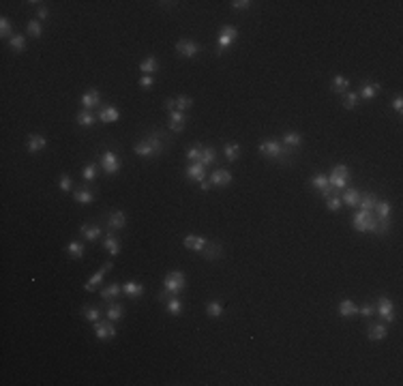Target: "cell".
Wrapping results in <instances>:
<instances>
[{"label": "cell", "instance_id": "bcb514c9", "mask_svg": "<svg viewBox=\"0 0 403 386\" xmlns=\"http://www.w3.org/2000/svg\"><path fill=\"white\" fill-rule=\"evenodd\" d=\"M0 37H3V39H11L13 37V22L9 20L7 15L0 17Z\"/></svg>", "mask_w": 403, "mask_h": 386}, {"label": "cell", "instance_id": "e0dca14e", "mask_svg": "<svg viewBox=\"0 0 403 386\" xmlns=\"http://www.w3.org/2000/svg\"><path fill=\"white\" fill-rule=\"evenodd\" d=\"M311 185L320 191L322 197H330V195L335 193L333 189H330V185H328V174H322V172L313 174V176H311Z\"/></svg>", "mask_w": 403, "mask_h": 386}, {"label": "cell", "instance_id": "7bdbcfd3", "mask_svg": "<svg viewBox=\"0 0 403 386\" xmlns=\"http://www.w3.org/2000/svg\"><path fill=\"white\" fill-rule=\"evenodd\" d=\"M75 120H77L79 127H93V124L99 120V116L93 114V112H88V110H82V112L75 116Z\"/></svg>", "mask_w": 403, "mask_h": 386}, {"label": "cell", "instance_id": "5bb4252c", "mask_svg": "<svg viewBox=\"0 0 403 386\" xmlns=\"http://www.w3.org/2000/svg\"><path fill=\"white\" fill-rule=\"evenodd\" d=\"M79 103H82L84 110L93 112L95 107H99V105H101V93L97 91V88H88V91L82 95V99H79Z\"/></svg>", "mask_w": 403, "mask_h": 386}, {"label": "cell", "instance_id": "83f0119b", "mask_svg": "<svg viewBox=\"0 0 403 386\" xmlns=\"http://www.w3.org/2000/svg\"><path fill=\"white\" fill-rule=\"evenodd\" d=\"M281 144L288 146V148H294V150H300L302 146V136L298 131H285L283 138H281Z\"/></svg>", "mask_w": 403, "mask_h": 386}, {"label": "cell", "instance_id": "ab89813d", "mask_svg": "<svg viewBox=\"0 0 403 386\" xmlns=\"http://www.w3.org/2000/svg\"><path fill=\"white\" fill-rule=\"evenodd\" d=\"M82 316L88 320V322H99L101 320V316H103V309L101 307H97V305H86V307H82Z\"/></svg>", "mask_w": 403, "mask_h": 386}, {"label": "cell", "instance_id": "f5cc1de1", "mask_svg": "<svg viewBox=\"0 0 403 386\" xmlns=\"http://www.w3.org/2000/svg\"><path fill=\"white\" fill-rule=\"evenodd\" d=\"M341 206H343V202H341V197H339V195L326 197V208H328L330 212H339V210H341Z\"/></svg>", "mask_w": 403, "mask_h": 386}, {"label": "cell", "instance_id": "4316f807", "mask_svg": "<svg viewBox=\"0 0 403 386\" xmlns=\"http://www.w3.org/2000/svg\"><path fill=\"white\" fill-rule=\"evenodd\" d=\"M183 309H185V305L181 301V296H172V294H169L167 298H165V311L169 313V316L178 318L183 313Z\"/></svg>", "mask_w": 403, "mask_h": 386}, {"label": "cell", "instance_id": "ee69618b", "mask_svg": "<svg viewBox=\"0 0 403 386\" xmlns=\"http://www.w3.org/2000/svg\"><path fill=\"white\" fill-rule=\"evenodd\" d=\"M214 161H217V150H214V146H202V159H200V163L204 167H210V165H214Z\"/></svg>", "mask_w": 403, "mask_h": 386}, {"label": "cell", "instance_id": "1f68e13d", "mask_svg": "<svg viewBox=\"0 0 403 386\" xmlns=\"http://www.w3.org/2000/svg\"><path fill=\"white\" fill-rule=\"evenodd\" d=\"M223 157L230 163H236L240 159V144L238 142H226V146H223Z\"/></svg>", "mask_w": 403, "mask_h": 386}, {"label": "cell", "instance_id": "8992f818", "mask_svg": "<svg viewBox=\"0 0 403 386\" xmlns=\"http://www.w3.org/2000/svg\"><path fill=\"white\" fill-rule=\"evenodd\" d=\"M375 313L380 316V320L384 322V324H392L397 318L395 305H392V301L388 298V296H380L378 298V303H375Z\"/></svg>", "mask_w": 403, "mask_h": 386}, {"label": "cell", "instance_id": "603a6c76", "mask_svg": "<svg viewBox=\"0 0 403 386\" xmlns=\"http://www.w3.org/2000/svg\"><path fill=\"white\" fill-rule=\"evenodd\" d=\"M361 195H363L361 189H356V187H345V189L341 191V202L345 206H350V208H356L358 202H361Z\"/></svg>", "mask_w": 403, "mask_h": 386}, {"label": "cell", "instance_id": "d4e9b609", "mask_svg": "<svg viewBox=\"0 0 403 386\" xmlns=\"http://www.w3.org/2000/svg\"><path fill=\"white\" fill-rule=\"evenodd\" d=\"M367 337H369L371 341H382L388 337V328L384 322H375V324H369L367 326Z\"/></svg>", "mask_w": 403, "mask_h": 386}, {"label": "cell", "instance_id": "f546056e", "mask_svg": "<svg viewBox=\"0 0 403 386\" xmlns=\"http://www.w3.org/2000/svg\"><path fill=\"white\" fill-rule=\"evenodd\" d=\"M337 311H339V316H341V318H354V316H358V305L354 301H350V298H343L341 303H339Z\"/></svg>", "mask_w": 403, "mask_h": 386}, {"label": "cell", "instance_id": "44dd1931", "mask_svg": "<svg viewBox=\"0 0 403 386\" xmlns=\"http://www.w3.org/2000/svg\"><path fill=\"white\" fill-rule=\"evenodd\" d=\"M185 178L187 181H193V183H202L208 178V174H206V167L202 163H191L185 169Z\"/></svg>", "mask_w": 403, "mask_h": 386}, {"label": "cell", "instance_id": "60d3db41", "mask_svg": "<svg viewBox=\"0 0 403 386\" xmlns=\"http://www.w3.org/2000/svg\"><path fill=\"white\" fill-rule=\"evenodd\" d=\"M97 176H99V165H97V163H86V165L82 167V181H84L86 185L95 183Z\"/></svg>", "mask_w": 403, "mask_h": 386}, {"label": "cell", "instance_id": "9a60e30c", "mask_svg": "<svg viewBox=\"0 0 403 386\" xmlns=\"http://www.w3.org/2000/svg\"><path fill=\"white\" fill-rule=\"evenodd\" d=\"M79 234H82L84 240H88V242H97L103 236V228L99 226V223H82V226H79Z\"/></svg>", "mask_w": 403, "mask_h": 386}, {"label": "cell", "instance_id": "816d5d0a", "mask_svg": "<svg viewBox=\"0 0 403 386\" xmlns=\"http://www.w3.org/2000/svg\"><path fill=\"white\" fill-rule=\"evenodd\" d=\"M358 101H361V99H358V95L356 93H345L343 95V107H345V110H356V107H358Z\"/></svg>", "mask_w": 403, "mask_h": 386}, {"label": "cell", "instance_id": "74e56055", "mask_svg": "<svg viewBox=\"0 0 403 386\" xmlns=\"http://www.w3.org/2000/svg\"><path fill=\"white\" fill-rule=\"evenodd\" d=\"M133 152H136L138 157H144V159H152V157H157L155 155V150H152V146L148 144V140L146 138H142L138 144H136V148H133Z\"/></svg>", "mask_w": 403, "mask_h": 386}, {"label": "cell", "instance_id": "7a4b0ae2", "mask_svg": "<svg viewBox=\"0 0 403 386\" xmlns=\"http://www.w3.org/2000/svg\"><path fill=\"white\" fill-rule=\"evenodd\" d=\"M347 183H350V167H347V165L339 163V165H335L333 169H330L328 185H330V189H333L335 193H341L347 187Z\"/></svg>", "mask_w": 403, "mask_h": 386}, {"label": "cell", "instance_id": "3957f363", "mask_svg": "<svg viewBox=\"0 0 403 386\" xmlns=\"http://www.w3.org/2000/svg\"><path fill=\"white\" fill-rule=\"evenodd\" d=\"M236 39H238V28H236V26H232V24L221 26V30L217 34V56H223V54H226L236 43Z\"/></svg>", "mask_w": 403, "mask_h": 386}, {"label": "cell", "instance_id": "be15d7a7", "mask_svg": "<svg viewBox=\"0 0 403 386\" xmlns=\"http://www.w3.org/2000/svg\"><path fill=\"white\" fill-rule=\"evenodd\" d=\"M198 185H200V189H202V193H208V191H210V187H212V185H210V181H208V178H206V181H202V183H198Z\"/></svg>", "mask_w": 403, "mask_h": 386}, {"label": "cell", "instance_id": "d6986e66", "mask_svg": "<svg viewBox=\"0 0 403 386\" xmlns=\"http://www.w3.org/2000/svg\"><path fill=\"white\" fill-rule=\"evenodd\" d=\"M208 181L212 187H228L232 183V172L226 167H217L214 172L208 176Z\"/></svg>", "mask_w": 403, "mask_h": 386}, {"label": "cell", "instance_id": "6da1fadb", "mask_svg": "<svg viewBox=\"0 0 403 386\" xmlns=\"http://www.w3.org/2000/svg\"><path fill=\"white\" fill-rule=\"evenodd\" d=\"M300 150H294V148H288L281 144V140L277 138H266L259 142V155L271 159V161H277L279 165H292L294 159L298 157Z\"/></svg>", "mask_w": 403, "mask_h": 386}, {"label": "cell", "instance_id": "5b68a950", "mask_svg": "<svg viewBox=\"0 0 403 386\" xmlns=\"http://www.w3.org/2000/svg\"><path fill=\"white\" fill-rule=\"evenodd\" d=\"M99 165H101V169L107 176H114V174L120 172L122 161L114 150H103V152H99Z\"/></svg>", "mask_w": 403, "mask_h": 386}, {"label": "cell", "instance_id": "836d02e7", "mask_svg": "<svg viewBox=\"0 0 403 386\" xmlns=\"http://www.w3.org/2000/svg\"><path fill=\"white\" fill-rule=\"evenodd\" d=\"M140 71L144 75H155L157 71H159V60H157V56H146L144 60L140 62Z\"/></svg>", "mask_w": 403, "mask_h": 386}, {"label": "cell", "instance_id": "6125c7cd", "mask_svg": "<svg viewBox=\"0 0 403 386\" xmlns=\"http://www.w3.org/2000/svg\"><path fill=\"white\" fill-rule=\"evenodd\" d=\"M163 105H165V110H167V112L176 110V99H165V101H163Z\"/></svg>", "mask_w": 403, "mask_h": 386}, {"label": "cell", "instance_id": "91938a15", "mask_svg": "<svg viewBox=\"0 0 403 386\" xmlns=\"http://www.w3.org/2000/svg\"><path fill=\"white\" fill-rule=\"evenodd\" d=\"M390 107H392V112H397V114H401V112H403V97H401V95H397L395 99H392V103H390Z\"/></svg>", "mask_w": 403, "mask_h": 386}, {"label": "cell", "instance_id": "f6af8a7d", "mask_svg": "<svg viewBox=\"0 0 403 386\" xmlns=\"http://www.w3.org/2000/svg\"><path fill=\"white\" fill-rule=\"evenodd\" d=\"M206 313H208V318H212V320L223 318V316H226L223 303H219V301H210L208 305H206Z\"/></svg>", "mask_w": 403, "mask_h": 386}, {"label": "cell", "instance_id": "2e32d148", "mask_svg": "<svg viewBox=\"0 0 403 386\" xmlns=\"http://www.w3.org/2000/svg\"><path fill=\"white\" fill-rule=\"evenodd\" d=\"M48 148V138L39 136V133H30L28 138H26V150L30 152V155H37V152L46 150Z\"/></svg>", "mask_w": 403, "mask_h": 386}, {"label": "cell", "instance_id": "9c48e42d", "mask_svg": "<svg viewBox=\"0 0 403 386\" xmlns=\"http://www.w3.org/2000/svg\"><path fill=\"white\" fill-rule=\"evenodd\" d=\"M144 138L148 140V144L152 146V150H155V155H157V157H159V155H163V150L169 146V138L165 136L163 131H159V129L148 131Z\"/></svg>", "mask_w": 403, "mask_h": 386}, {"label": "cell", "instance_id": "7dc6e473", "mask_svg": "<svg viewBox=\"0 0 403 386\" xmlns=\"http://www.w3.org/2000/svg\"><path fill=\"white\" fill-rule=\"evenodd\" d=\"M371 232L375 236H386L390 232V219H375V226Z\"/></svg>", "mask_w": 403, "mask_h": 386}, {"label": "cell", "instance_id": "d590c367", "mask_svg": "<svg viewBox=\"0 0 403 386\" xmlns=\"http://www.w3.org/2000/svg\"><path fill=\"white\" fill-rule=\"evenodd\" d=\"M347 88H350V79L343 77V75H335L333 82H330V91L335 95H345Z\"/></svg>", "mask_w": 403, "mask_h": 386}, {"label": "cell", "instance_id": "4fadbf2b", "mask_svg": "<svg viewBox=\"0 0 403 386\" xmlns=\"http://www.w3.org/2000/svg\"><path fill=\"white\" fill-rule=\"evenodd\" d=\"M380 91H382V84L380 82H363L361 86H358L356 95H358V99L371 101V99H375V97L380 95Z\"/></svg>", "mask_w": 403, "mask_h": 386}, {"label": "cell", "instance_id": "30bf717a", "mask_svg": "<svg viewBox=\"0 0 403 386\" xmlns=\"http://www.w3.org/2000/svg\"><path fill=\"white\" fill-rule=\"evenodd\" d=\"M176 52H178V56L191 60L202 52V46L198 41H193V39H178L176 41Z\"/></svg>", "mask_w": 403, "mask_h": 386}, {"label": "cell", "instance_id": "9f6ffc18", "mask_svg": "<svg viewBox=\"0 0 403 386\" xmlns=\"http://www.w3.org/2000/svg\"><path fill=\"white\" fill-rule=\"evenodd\" d=\"M187 159H189L191 163H200V159H202V146L200 144L191 146L189 150H187Z\"/></svg>", "mask_w": 403, "mask_h": 386}, {"label": "cell", "instance_id": "ffe728a7", "mask_svg": "<svg viewBox=\"0 0 403 386\" xmlns=\"http://www.w3.org/2000/svg\"><path fill=\"white\" fill-rule=\"evenodd\" d=\"M120 120V110L116 105H103L99 110V122L103 124H112V122H118Z\"/></svg>", "mask_w": 403, "mask_h": 386}, {"label": "cell", "instance_id": "484cf974", "mask_svg": "<svg viewBox=\"0 0 403 386\" xmlns=\"http://www.w3.org/2000/svg\"><path fill=\"white\" fill-rule=\"evenodd\" d=\"M122 294L129 296V298H133V301H138L144 296V285L138 283V281H127V283H122Z\"/></svg>", "mask_w": 403, "mask_h": 386}, {"label": "cell", "instance_id": "7402d4cb", "mask_svg": "<svg viewBox=\"0 0 403 386\" xmlns=\"http://www.w3.org/2000/svg\"><path fill=\"white\" fill-rule=\"evenodd\" d=\"M183 245H185V249H189V251H195V253H202V251H204V247L208 245V240H206L204 236L187 234V236H185V240H183Z\"/></svg>", "mask_w": 403, "mask_h": 386}, {"label": "cell", "instance_id": "cb8c5ba5", "mask_svg": "<svg viewBox=\"0 0 403 386\" xmlns=\"http://www.w3.org/2000/svg\"><path fill=\"white\" fill-rule=\"evenodd\" d=\"M103 249L107 251V253H110L112 258H116L122 251V242H120V238L114 234V232H110V234H107L105 238H103Z\"/></svg>", "mask_w": 403, "mask_h": 386}, {"label": "cell", "instance_id": "ba28073f", "mask_svg": "<svg viewBox=\"0 0 403 386\" xmlns=\"http://www.w3.org/2000/svg\"><path fill=\"white\" fill-rule=\"evenodd\" d=\"M352 226H354V230L356 232H371L373 230V226H375V217H373V212H369V210H358L354 217H352Z\"/></svg>", "mask_w": 403, "mask_h": 386}, {"label": "cell", "instance_id": "c3c4849f", "mask_svg": "<svg viewBox=\"0 0 403 386\" xmlns=\"http://www.w3.org/2000/svg\"><path fill=\"white\" fill-rule=\"evenodd\" d=\"M9 48H11L13 52H17V54H22L24 50H26V37L24 34H13L11 39H9Z\"/></svg>", "mask_w": 403, "mask_h": 386}, {"label": "cell", "instance_id": "6f0895ef", "mask_svg": "<svg viewBox=\"0 0 403 386\" xmlns=\"http://www.w3.org/2000/svg\"><path fill=\"white\" fill-rule=\"evenodd\" d=\"M251 0H234V3H232V9H234V11H249V9H251Z\"/></svg>", "mask_w": 403, "mask_h": 386}, {"label": "cell", "instance_id": "277c9868", "mask_svg": "<svg viewBox=\"0 0 403 386\" xmlns=\"http://www.w3.org/2000/svg\"><path fill=\"white\" fill-rule=\"evenodd\" d=\"M163 288L167 294L172 296H181L187 288V275L183 271H169L163 279Z\"/></svg>", "mask_w": 403, "mask_h": 386}, {"label": "cell", "instance_id": "94428289", "mask_svg": "<svg viewBox=\"0 0 403 386\" xmlns=\"http://www.w3.org/2000/svg\"><path fill=\"white\" fill-rule=\"evenodd\" d=\"M37 20L41 22V20H50V9L48 7H37Z\"/></svg>", "mask_w": 403, "mask_h": 386}, {"label": "cell", "instance_id": "11a10c76", "mask_svg": "<svg viewBox=\"0 0 403 386\" xmlns=\"http://www.w3.org/2000/svg\"><path fill=\"white\" fill-rule=\"evenodd\" d=\"M58 189H60L62 193H69L71 189H73V181H71L69 174H60V178H58Z\"/></svg>", "mask_w": 403, "mask_h": 386}, {"label": "cell", "instance_id": "8d00e7d4", "mask_svg": "<svg viewBox=\"0 0 403 386\" xmlns=\"http://www.w3.org/2000/svg\"><path fill=\"white\" fill-rule=\"evenodd\" d=\"M67 253L71 260H82L86 255V247L82 245V240H71L67 245Z\"/></svg>", "mask_w": 403, "mask_h": 386}, {"label": "cell", "instance_id": "7c38bea8", "mask_svg": "<svg viewBox=\"0 0 403 386\" xmlns=\"http://www.w3.org/2000/svg\"><path fill=\"white\" fill-rule=\"evenodd\" d=\"M187 122H189V118H187V114L181 112V110H172L169 112V122H167V129L172 133H183Z\"/></svg>", "mask_w": 403, "mask_h": 386}, {"label": "cell", "instance_id": "db71d44e", "mask_svg": "<svg viewBox=\"0 0 403 386\" xmlns=\"http://www.w3.org/2000/svg\"><path fill=\"white\" fill-rule=\"evenodd\" d=\"M358 316L365 318V320L373 318V316H375V305H373V303H365V305H361V307H358Z\"/></svg>", "mask_w": 403, "mask_h": 386}, {"label": "cell", "instance_id": "f35d334b", "mask_svg": "<svg viewBox=\"0 0 403 386\" xmlns=\"http://www.w3.org/2000/svg\"><path fill=\"white\" fill-rule=\"evenodd\" d=\"M120 292H122V285H118V283H112V285H107V288H103L101 292H99V296L105 301V303H112V301H116L120 296Z\"/></svg>", "mask_w": 403, "mask_h": 386}, {"label": "cell", "instance_id": "4dcf8cb0", "mask_svg": "<svg viewBox=\"0 0 403 386\" xmlns=\"http://www.w3.org/2000/svg\"><path fill=\"white\" fill-rule=\"evenodd\" d=\"M105 318H107V320H112V322H120V320L124 318V307H122L120 303H116V301L107 303V309H105Z\"/></svg>", "mask_w": 403, "mask_h": 386}, {"label": "cell", "instance_id": "d6a6232c", "mask_svg": "<svg viewBox=\"0 0 403 386\" xmlns=\"http://www.w3.org/2000/svg\"><path fill=\"white\" fill-rule=\"evenodd\" d=\"M390 215H392V204L386 200H378V204H375V208H373V217L375 219H390Z\"/></svg>", "mask_w": 403, "mask_h": 386}, {"label": "cell", "instance_id": "ac0fdd59", "mask_svg": "<svg viewBox=\"0 0 403 386\" xmlns=\"http://www.w3.org/2000/svg\"><path fill=\"white\" fill-rule=\"evenodd\" d=\"M127 226V217H124L122 210H110L107 212V230L112 232H120Z\"/></svg>", "mask_w": 403, "mask_h": 386}, {"label": "cell", "instance_id": "8fae6325", "mask_svg": "<svg viewBox=\"0 0 403 386\" xmlns=\"http://www.w3.org/2000/svg\"><path fill=\"white\" fill-rule=\"evenodd\" d=\"M112 266H114V262H105V264L99 268V271L93 273V275H91V279H88V281L84 283V290H86V292H97V290H99V285L103 283L105 275L112 271Z\"/></svg>", "mask_w": 403, "mask_h": 386}, {"label": "cell", "instance_id": "f1b7e54d", "mask_svg": "<svg viewBox=\"0 0 403 386\" xmlns=\"http://www.w3.org/2000/svg\"><path fill=\"white\" fill-rule=\"evenodd\" d=\"M202 255H204V260H208V262H214V260H219L223 255V245L221 242H208V245L204 247Z\"/></svg>", "mask_w": 403, "mask_h": 386}, {"label": "cell", "instance_id": "681fc988", "mask_svg": "<svg viewBox=\"0 0 403 386\" xmlns=\"http://www.w3.org/2000/svg\"><path fill=\"white\" fill-rule=\"evenodd\" d=\"M193 107V99L191 97H187V95H178L176 97V110H181V112H189Z\"/></svg>", "mask_w": 403, "mask_h": 386}, {"label": "cell", "instance_id": "e575fe53", "mask_svg": "<svg viewBox=\"0 0 403 386\" xmlns=\"http://www.w3.org/2000/svg\"><path fill=\"white\" fill-rule=\"evenodd\" d=\"M73 200L77 204H93L95 193H93L91 187H79V189H75V193H73Z\"/></svg>", "mask_w": 403, "mask_h": 386}, {"label": "cell", "instance_id": "680465c9", "mask_svg": "<svg viewBox=\"0 0 403 386\" xmlns=\"http://www.w3.org/2000/svg\"><path fill=\"white\" fill-rule=\"evenodd\" d=\"M140 86L146 88V91H148V88H152V86H155V75H142L140 77Z\"/></svg>", "mask_w": 403, "mask_h": 386}, {"label": "cell", "instance_id": "b9f144b4", "mask_svg": "<svg viewBox=\"0 0 403 386\" xmlns=\"http://www.w3.org/2000/svg\"><path fill=\"white\" fill-rule=\"evenodd\" d=\"M375 204H378V193H363L361 195V202H358V208L373 212Z\"/></svg>", "mask_w": 403, "mask_h": 386}, {"label": "cell", "instance_id": "52a82bcc", "mask_svg": "<svg viewBox=\"0 0 403 386\" xmlns=\"http://www.w3.org/2000/svg\"><path fill=\"white\" fill-rule=\"evenodd\" d=\"M93 330H95V337L99 339V341H110V339H116V335H118L116 322L107 320V318H105V320H99V322H95Z\"/></svg>", "mask_w": 403, "mask_h": 386}, {"label": "cell", "instance_id": "f907efd6", "mask_svg": "<svg viewBox=\"0 0 403 386\" xmlns=\"http://www.w3.org/2000/svg\"><path fill=\"white\" fill-rule=\"evenodd\" d=\"M26 30H28V34H30L32 39H39L41 34H43V24L39 20H30L28 26H26Z\"/></svg>", "mask_w": 403, "mask_h": 386}]
</instances>
